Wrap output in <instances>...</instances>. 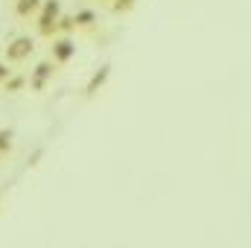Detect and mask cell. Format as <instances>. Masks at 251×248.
<instances>
[{
	"instance_id": "ba28073f",
	"label": "cell",
	"mask_w": 251,
	"mask_h": 248,
	"mask_svg": "<svg viewBox=\"0 0 251 248\" xmlns=\"http://www.w3.org/2000/svg\"><path fill=\"white\" fill-rule=\"evenodd\" d=\"M73 21H76V26H91V24L97 21V15H94L91 9H79V12L73 15Z\"/></svg>"
},
{
	"instance_id": "8992f818",
	"label": "cell",
	"mask_w": 251,
	"mask_h": 248,
	"mask_svg": "<svg viewBox=\"0 0 251 248\" xmlns=\"http://www.w3.org/2000/svg\"><path fill=\"white\" fill-rule=\"evenodd\" d=\"M41 9V0H15V12L18 18H32Z\"/></svg>"
},
{
	"instance_id": "52a82bcc",
	"label": "cell",
	"mask_w": 251,
	"mask_h": 248,
	"mask_svg": "<svg viewBox=\"0 0 251 248\" xmlns=\"http://www.w3.org/2000/svg\"><path fill=\"white\" fill-rule=\"evenodd\" d=\"M24 85H26V76H12V73H9V76L3 79V88H6V94H18Z\"/></svg>"
},
{
	"instance_id": "5b68a950",
	"label": "cell",
	"mask_w": 251,
	"mask_h": 248,
	"mask_svg": "<svg viewBox=\"0 0 251 248\" xmlns=\"http://www.w3.org/2000/svg\"><path fill=\"white\" fill-rule=\"evenodd\" d=\"M108 76H111V67H108V64H102V67H100V70L91 76V82H88V88H85V97H97V94L105 88Z\"/></svg>"
},
{
	"instance_id": "3957f363",
	"label": "cell",
	"mask_w": 251,
	"mask_h": 248,
	"mask_svg": "<svg viewBox=\"0 0 251 248\" xmlns=\"http://www.w3.org/2000/svg\"><path fill=\"white\" fill-rule=\"evenodd\" d=\"M53 62L56 64H67L73 56H76V41L70 38V35H59V38H53Z\"/></svg>"
},
{
	"instance_id": "9c48e42d",
	"label": "cell",
	"mask_w": 251,
	"mask_h": 248,
	"mask_svg": "<svg viewBox=\"0 0 251 248\" xmlns=\"http://www.w3.org/2000/svg\"><path fill=\"white\" fill-rule=\"evenodd\" d=\"M73 29H76L73 15H59V21H56V32H73Z\"/></svg>"
},
{
	"instance_id": "277c9868",
	"label": "cell",
	"mask_w": 251,
	"mask_h": 248,
	"mask_svg": "<svg viewBox=\"0 0 251 248\" xmlns=\"http://www.w3.org/2000/svg\"><path fill=\"white\" fill-rule=\"evenodd\" d=\"M53 73H56V62H38L35 64V70H32V76H29L26 82H29L32 91H44L47 82L53 79Z\"/></svg>"
},
{
	"instance_id": "30bf717a",
	"label": "cell",
	"mask_w": 251,
	"mask_h": 248,
	"mask_svg": "<svg viewBox=\"0 0 251 248\" xmlns=\"http://www.w3.org/2000/svg\"><path fill=\"white\" fill-rule=\"evenodd\" d=\"M12 149V131L9 128H0V155Z\"/></svg>"
},
{
	"instance_id": "7a4b0ae2",
	"label": "cell",
	"mask_w": 251,
	"mask_h": 248,
	"mask_svg": "<svg viewBox=\"0 0 251 248\" xmlns=\"http://www.w3.org/2000/svg\"><path fill=\"white\" fill-rule=\"evenodd\" d=\"M32 50H35V41L29 38V35H18V38H12L9 44H6V62H26L29 56H32Z\"/></svg>"
},
{
	"instance_id": "7c38bea8",
	"label": "cell",
	"mask_w": 251,
	"mask_h": 248,
	"mask_svg": "<svg viewBox=\"0 0 251 248\" xmlns=\"http://www.w3.org/2000/svg\"><path fill=\"white\" fill-rule=\"evenodd\" d=\"M9 73H12V70H9V67H6V64L0 62V82H3V79H6V76H9Z\"/></svg>"
},
{
	"instance_id": "6da1fadb",
	"label": "cell",
	"mask_w": 251,
	"mask_h": 248,
	"mask_svg": "<svg viewBox=\"0 0 251 248\" xmlns=\"http://www.w3.org/2000/svg\"><path fill=\"white\" fill-rule=\"evenodd\" d=\"M35 15H38V35L53 38L56 35V21L62 15V3L59 0H41V9Z\"/></svg>"
},
{
	"instance_id": "8fae6325",
	"label": "cell",
	"mask_w": 251,
	"mask_h": 248,
	"mask_svg": "<svg viewBox=\"0 0 251 248\" xmlns=\"http://www.w3.org/2000/svg\"><path fill=\"white\" fill-rule=\"evenodd\" d=\"M131 6H134V0H117L114 3V12H128Z\"/></svg>"
}]
</instances>
